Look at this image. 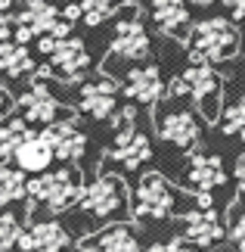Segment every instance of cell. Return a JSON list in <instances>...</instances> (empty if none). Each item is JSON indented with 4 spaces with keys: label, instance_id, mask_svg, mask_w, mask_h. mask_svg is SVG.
I'll return each mask as SVG.
<instances>
[{
    "label": "cell",
    "instance_id": "e575fe53",
    "mask_svg": "<svg viewBox=\"0 0 245 252\" xmlns=\"http://www.w3.org/2000/svg\"><path fill=\"white\" fill-rule=\"evenodd\" d=\"M239 252H245V249H239Z\"/></svg>",
    "mask_w": 245,
    "mask_h": 252
},
{
    "label": "cell",
    "instance_id": "44dd1931",
    "mask_svg": "<svg viewBox=\"0 0 245 252\" xmlns=\"http://www.w3.org/2000/svg\"><path fill=\"white\" fill-rule=\"evenodd\" d=\"M28 137H34V131L28 128V119H13V115H6L3 128H0V156H3V162H13L16 150L22 147Z\"/></svg>",
    "mask_w": 245,
    "mask_h": 252
},
{
    "label": "cell",
    "instance_id": "e0dca14e",
    "mask_svg": "<svg viewBox=\"0 0 245 252\" xmlns=\"http://www.w3.org/2000/svg\"><path fill=\"white\" fill-rule=\"evenodd\" d=\"M183 221H186L183 237L195 246H211V243H218V240H223V224H220V218H218L214 209L190 212Z\"/></svg>",
    "mask_w": 245,
    "mask_h": 252
},
{
    "label": "cell",
    "instance_id": "d6a6232c",
    "mask_svg": "<svg viewBox=\"0 0 245 252\" xmlns=\"http://www.w3.org/2000/svg\"><path fill=\"white\" fill-rule=\"evenodd\" d=\"M0 6H3V13H9V6H13V0H0Z\"/></svg>",
    "mask_w": 245,
    "mask_h": 252
},
{
    "label": "cell",
    "instance_id": "8992f818",
    "mask_svg": "<svg viewBox=\"0 0 245 252\" xmlns=\"http://www.w3.org/2000/svg\"><path fill=\"white\" fill-rule=\"evenodd\" d=\"M146 56H149V34H146L143 22H136V6L131 3L115 28L112 60H146Z\"/></svg>",
    "mask_w": 245,
    "mask_h": 252
},
{
    "label": "cell",
    "instance_id": "9c48e42d",
    "mask_svg": "<svg viewBox=\"0 0 245 252\" xmlns=\"http://www.w3.org/2000/svg\"><path fill=\"white\" fill-rule=\"evenodd\" d=\"M159 137L180 150H192L202 140V122L192 112H183V109L164 112V115H159Z\"/></svg>",
    "mask_w": 245,
    "mask_h": 252
},
{
    "label": "cell",
    "instance_id": "7a4b0ae2",
    "mask_svg": "<svg viewBox=\"0 0 245 252\" xmlns=\"http://www.w3.org/2000/svg\"><path fill=\"white\" fill-rule=\"evenodd\" d=\"M84 181L81 171L75 168H59V171H41L37 178L28 181V196L34 202L50 206V212H62L72 209L75 202L84 199Z\"/></svg>",
    "mask_w": 245,
    "mask_h": 252
},
{
    "label": "cell",
    "instance_id": "836d02e7",
    "mask_svg": "<svg viewBox=\"0 0 245 252\" xmlns=\"http://www.w3.org/2000/svg\"><path fill=\"white\" fill-rule=\"evenodd\" d=\"M192 3H211V0H192Z\"/></svg>",
    "mask_w": 245,
    "mask_h": 252
},
{
    "label": "cell",
    "instance_id": "7402d4cb",
    "mask_svg": "<svg viewBox=\"0 0 245 252\" xmlns=\"http://www.w3.org/2000/svg\"><path fill=\"white\" fill-rule=\"evenodd\" d=\"M31 234V243H34V252H62L68 246V234L62 224L56 221H37V224L28 230Z\"/></svg>",
    "mask_w": 245,
    "mask_h": 252
},
{
    "label": "cell",
    "instance_id": "277c9868",
    "mask_svg": "<svg viewBox=\"0 0 245 252\" xmlns=\"http://www.w3.org/2000/svg\"><path fill=\"white\" fill-rule=\"evenodd\" d=\"M37 50L50 56V65H53V75H59V78H75V75H81L87 65H90V53H87V47L81 37H37Z\"/></svg>",
    "mask_w": 245,
    "mask_h": 252
},
{
    "label": "cell",
    "instance_id": "cb8c5ba5",
    "mask_svg": "<svg viewBox=\"0 0 245 252\" xmlns=\"http://www.w3.org/2000/svg\"><path fill=\"white\" fill-rule=\"evenodd\" d=\"M218 125H220L223 134H233V137H242V140H245V100L227 106V109L220 112Z\"/></svg>",
    "mask_w": 245,
    "mask_h": 252
},
{
    "label": "cell",
    "instance_id": "f546056e",
    "mask_svg": "<svg viewBox=\"0 0 245 252\" xmlns=\"http://www.w3.org/2000/svg\"><path fill=\"white\" fill-rule=\"evenodd\" d=\"M223 3L230 6L233 19H239V22H245V0H223Z\"/></svg>",
    "mask_w": 245,
    "mask_h": 252
},
{
    "label": "cell",
    "instance_id": "ac0fdd59",
    "mask_svg": "<svg viewBox=\"0 0 245 252\" xmlns=\"http://www.w3.org/2000/svg\"><path fill=\"white\" fill-rule=\"evenodd\" d=\"M53 159H56V150H53V143L47 140L44 134L28 137L22 147L16 150V156H13V162H16L22 171H47Z\"/></svg>",
    "mask_w": 245,
    "mask_h": 252
},
{
    "label": "cell",
    "instance_id": "7c38bea8",
    "mask_svg": "<svg viewBox=\"0 0 245 252\" xmlns=\"http://www.w3.org/2000/svg\"><path fill=\"white\" fill-rule=\"evenodd\" d=\"M186 184L195 193H211L214 187L227 184V171H223L220 156H208V153H192L186 162Z\"/></svg>",
    "mask_w": 245,
    "mask_h": 252
},
{
    "label": "cell",
    "instance_id": "d4e9b609",
    "mask_svg": "<svg viewBox=\"0 0 245 252\" xmlns=\"http://www.w3.org/2000/svg\"><path fill=\"white\" fill-rule=\"evenodd\" d=\"M84 9V22L87 25H100L115 13V0H78Z\"/></svg>",
    "mask_w": 245,
    "mask_h": 252
},
{
    "label": "cell",
    "instance_id": "3957f363",
    "mask_svg": "<svg viewBox=\"0 0 245 252\" xmlns=\"http://www.w3.org/2000/svg\"><path fill=\"white\" fill-rule=\"evenodd\" d=\"M174 209H177V196L171 193L164 178L159 171H146L140 178V184H136V193H134V218L164 221L174 215Z\"/></svg>",
    "mask_w": 245,
    "mask_h": 252
},
{
    "label": "cell",
    "instance_id": "4316f807",
    "mask_svg": "<svg viewBox=\"0 0 245 252\" xmlns=\"http://www.w3.org/2000/svg\"><path fill=\"white\" fill-rule=\"evenodd\" d=\"M230 237L239 249H245V215H236V221H233V227H230Z\"/></svg>",
    "mask_w": 245,
    "mask_h": 252
},
{
    "label": "cell",
    "instance_id": "83f0119b",
    "mask_svg": "<svg viewBox=\"0 0 245 252\" xmlns=\"http://www.w3.org/2000/svg\"><path fill=\"white\" fill-rule=\"evenodd\" d=\"M168 94L174 96V100H180V96H190V84H186L183 75H180V78H171V81H168Z\"/></svg>",
    "mask_w": 245,
    "mask_h": 252
},
{
    "label": "cell",
    "instance_id": "2e32d148",
    "mask_svg": "<svg viewBox=\"0 0 245 252\" xmlns=\"http://www.w3.org/2000/svg\"><path fill=\"white\" fill-rule=\"evenodd\" d=\"M162 91H168V84L162 81V72L155 65H140V69L127 72L124 94L134 96L136 103H155L162 96Z\"/></svg>",
    "mask_w": 245,
    "mask_h": 252
},
{
    "label": "cell",
    "instance_id": "52a82bcc",
    "mask_svg": "<svg viewBox=\"0 0 245 252\" xmlns=\"http://www.w3.org/2000/svg\"><path fill=\"white\" fill-rule=\"evenodd\" d=\"M56 6L50 0H25L22 9L16 13V37L13 41L19 44H28L31 37H44L50 34V28L56 22Z\"/></svg>",
    "mask_w": 245,
    "mask_h": 252
},
{
    "label": "cell",
    "instance_id": "8fae6325",
    "mask_svg": "<svg viewBox=\"0 0 245 252\" xmlns=\"http://www.w3.org/2000/svg\"><path fill=\"white\" fill-rule=\"evenodd\" d=\"M109 156H112L115 162H121L127 171L140 168L143 162L152 156L149 137H146V134H140L134 125H124V128H118V134H115V143H112Z\"/></svg>",
    "mask_w": 245,
    "mask_h": 252
},
{
    "label": "cell",
    "instance_id": "f1b7e54d",
    "mask_svg": "<svg viewBox=\"0 0 245 252\" xmlns=\"http://www.w3.org/2000/svg\"><path fill=\"white\" fill-rule=\"evenodd\" d=\"M134 119H136V109L134 106H124V109L115 115V128H124V125H134Z\"/></svg>",
    "mask_w": 245,
    "mask_h": 252
},
{
    "label": "cell",
    "instance_id": "ba28073f",
    "mask_svg": "<svg viewBox=\"0 0 245 252\" xmlns=\"http://www.w3.org/2000/svg\"><path fill=\"white\" fill-rule=\"evenodd\" d=\"M19 109L34 125H53V122H59V115H68L59 106V100L50 94V87L44 84V78H34V84L19 96Z\"/></svg>",
    "mask_w": 245,
    "mask_h": 252
},
{
    "label": "cell",
    "instance_id": "5bb4252c",
    "mask_svg": "<svg viewBox=\"0 0 245 252\" xmlns=\"http://www.w3.org/2000/svg\"><path fill=\"white\" fill-rule=\"evenodd\" d=\"M152 16H155L159 28L168 37L190 41L192 28H190V9H186V0H155V3H152Z\"/></svg>",
    "mask_w": 245,
    "mask_h": 252
},
{
    "label": "cell",
    "instance_id": "30bf717a",
    "mask_svg": "<svg viewBox=\"0 0 245 252\" xmlns=\"http://www.w3.org/2000/svg\"><path fill=\"white\" fill-rule=\"evenodd\" d=\"M186 84H190V96L195 103H202V112L214 119L218 115V103H214V96L220 94V78L218 72L211 69V63H190V69L183 72Z\"/></svg>",
    "mask_w": 245,
    "mask_h": 252
},
{
    "label": "cell",
    "instance_id": "4dcf8cb0",
    "mask_svg": "<svg viewBox=\"0 0 245 252\" xmlns=\"http://www.w3.org/2000/svg\"><path fill=\"white\" fill-rule=\"evenodd\" d=\"M236 181H239V193L245 196V153L236 159Z\"/></svg>",
    "mask_w": 245,
    "mask_h": 252
},
{
    "label": "cell",
    "instance_id": "d6986e66",
    "mask_svg": "<svg viewBox=\"0 0 245 252\" xmlns=\"http://www.w3.org/2000/svg\"><path fill=\"white\" fill-rule=\"evenodd\" d=\"M0 69L6 72V78H19V75L37 72L31 63V53L25 50V44L19 41H3L0 44Z\"/></svg>",
    "mask_w": 245,
    "mask_h": 252
},
{
    "label": "cell",
    "instance_id": "4fadbf2b",
    "mask_svg": "<svg viewBox=\"0 0 245 252\" xmlns=\"http://www.w3.org/2000/svg\"><path fill=\"white\" fill-rule=\"evenodd\" d=\"M44 137L53 143V150H56V159H62V162H78L84 156V150H87V137L81 131L75 128V122H53V125H44Z\"/></svg>",
    "mask_w": 245,
    "mask_h": 252
},
{
    "label": "cell",
    "instance_id": "9a60e30c",
    "mask_svg": "<svg viewBox=\"0 0 245 252\" xmlns=\"http://www.w3.org/2000/svg\"><path fill=\"white\" fill-rule=\"evenodd\" d=\"M115 103H118V87L112 81H90L81 87V112H87L96 122H106L115 112Z\"/></svg>",
    "mask_w": 245,
    "mask_h": 252
},
{
    "label": "cell",
    "instance_id": "5b68a950",
    "mask_svg": "<svg viewBox=\"0 0 245 252\" xmlns=\"http://www.w3.org/2000/svg\"><path fill=\"white\" fill-rule=\"evenodd\" d=\"M124 206H127V184L118 174H103L100 181H93L84 190V199H81V209L93 218H109Z\"/></svg>",
    "mask_w": 245,
    "mask_h": 252
},
{
    "label": "cell",
    "instance_id": "1f68e13d",
    "mask_svg": "<svg viewBox=\"0 0 245 252\" xmlns=\"http://www.w3.org/2000/svg\"><path fill=\"white\" fill-rule=\"evenodd\" d=\"M149 252H186V249L177 243H155V246H149Z\"/></svg>",
    "mask_w": 245,
    "mask_h": 252
},
{
    "label": "cell",
    "instance_id": "603a6c76",
    "mask_svg": "<svg viewBox=\"0 0 245 252\" xmlns=\"http://www.w3.org/2000/svg\"><path fill=\"white\" fill-rule=\"evenodd\" d=\"M28 193V181H25V171L22 168H13L6 162L3 168H0V199L3 202H16V199H22Z\"/></svg>",
    "mask_w": 245,
    "mask_h": 252
},
{
    "label": "cell",
    "instance_id": "484cf974",
    "mask_svg": "<svg viewBox=\"0 0 245 252\" xmlns=\"http://www.w3.org/2000/svg\"><path fill=\"white\" fill-rule=\"evenodd\" d=\"M19 237H22L19 218L13 215V212H3V218H0V249L9 252L13 246H19Z\"/></svg>",
    "mask_w": 245,
    "mask_h": 252
},
{
    "label": "cell",
    "instance_id": "ffe728a7",
    "mask_svg": "<svg viewBox=\"0 0 245 252\" xmlns=\"http://www.w3.org/2000/svg\"><path fill=\"white\" fill-rule=\"evenodd\" d=\"M84 249L87 252H140L134 243V237L127 234L124 227H109L96 237H87L84 240Z\"/></svg>",
    "mask_w": 245,
    "mask_h": 252
},
{
    "label": "cell",
    "instance_id": "6da1fadb",
    "mask_svg": "<svg viewBox=\"0 0 245 252\" xmlns=\"http://www.w3.org/2000/svg\"><path fill=\"white\" fill-rule=\"evenodd\" d=\"M239 53V28L227 19H205L192 25L190 63H223Z\"/></svg>",
    "mask_w": 245,
    "mask_h": 252
},
{
    "label": "cell",
    "instance_id": "d590c367",
    "mask_svg": "<svg viewBox=\"0 0 245 252\" xmlns=\"http://www.w3.org/2000/svg\"><path fill=\"white\" fill-rule=\"evenodd\" d=\"M84 252H87V249H84Z\"/></svg>",
    "mask_w": 245,
    "mask_h": 252
}]
</instances>
